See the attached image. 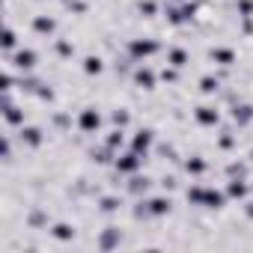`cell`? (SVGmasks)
<instances>
[{
	"mask_svg": "<svg viewBox=\"0 0 253 253\" xmlns=\"http://www.w3.org/2000/svg\"><path fill=\"white\" fill-rule=\"evenodd\" d=\"M185 200H188V206L206 209V211H223L226 203H229L226 191L223 188H214V185H191L185 191Z\"/></svg>",
	"mask_w": 253,
	"mask_h": 253,
	"instance_id": "1",
	"label": "cell"
},
{
	"mask_svg": "<svg viewBox=\"0 0 253 253\" xmlns=\"http://www.w3.org/2000/svg\"><path fill=\"white\" fill-rule=\"evenodd\" d=\"M155 54H161V42L155 36H134V39L125 42V57L131 63H146Z\"/></svg>",
	"mask_w": 253,
	"mask_h": 253,
	"instance_id": "2",
	"label": "cell"
},
{
	"mask_svg": "<svg viewBox=\"0 0 253 253\" xmlns=\"http://www.w3.org/2000/svg\"><path fill=\"white\" fill-rule=\"evenodd\" d=\"M101 125H104V116H101V110H98L95 104L81 107L78 116H75V128H78L84 137H95V134L101 131Z\"/></svg>",
	"mask_w": 253,
	"mask_h": 253,
	"instance_id": "3",
	"label": "cell"
},
{
	"mask_svg": "<svg viewBox=\"0 0 253 253\" xmlns=\"http://www.w3.org/2000/svg\"><path fill=\"white\" fill-rule=\"evenodd\" d=\"M143 164H146L143 155H137L134 149H122V152L113 158V173H116V176H137V173L143 170Z\"/></svg>",
	"mask_w": 253,
	"mask_h": 253,
	"instance_id": "4",
	"label": "cell"
},
{
	"mask_svg": "<svg viewBox=\"0 0 253 253\" xmlns=\"http://www.w3.org/2000/svg\"><path fill=\"white\" fill-rule=\"evenodd\" d=\"M6 66H9L12 72H18V75H30V72H36V66H39V54H36L33 48H18L15 54L6 57Z\"/></svg>",
	"mask_w": 253,
	"mask_h": 253,
	"instance_id": "5",
	"label": "cell"
},
{
	"mask_svg": "<svg viewBox=\"0 0 253 253\" xmlns=\"http://www.w3.org/2000/svg\"><path fill=\"white\" fill-rule=\"evenodd\" d=\"M158 72L152 69V66H146V63H134V69H131V84L137 86V89H143V92H152L155 86H158Z\"/></svg>",
	"mask_w": 253,
	"mask_h": 253,
	"instance_id": "6",
	"label": "cell"
},
{
	"mask_svg": "<svg viewBox=\"0 0 253 253\" xmlns=\"http://www.w3.org/2000/svg\"><path fill=\"white\" fill-rule=\"evenodd\" d=\"M3 122L9 125V128H21V125H27V110L12 101V92H3Z\"/></svg>",
	"mask_w": 253,
	"mask_h": 253,
	"instance_id": "7",
	"label": "cell"
},
{
	"mask_svg": "<svg viewBox=\"0 0 253 253\" xmlns=\"http://www.w3.org/2000/svg\"><path fill=\"white\" fill-rule=\"evenodd\" d=\"M152 146H155V131L149 128V125H140V128L131 134V140H128V149H134V152L143 155V158H149Z\"/></svg>",
	"mask_w": 253,
	"mask_h": 253,
	"instance_id": "8",
	"label": "cell"
},
{
	"mask_svg": "<svg viewBox=\"0 0 253 253\" xmlns=\"http://www.w3.org/2000/svg\"><path fill=\"white\" fill-rule=\"evenodd\" d=\"M194 122H197V128H217L220 125V107L217 104H197L194 107Z\"/></svg>",
	"mask_w": 253,
	"mask_h": 253,
	"instance_id": "9",
	"label": "cell"
},
{
	"mask_svg": "<svg viewBox=\"0 0 253 253\" xmlns=\"http://www.w3.org/2000/svg\"><path fill=\"white\" fill-rule=\"evenodd\" d=\"M30 30H33L36 36H42V39H51V36L60 30V21H57L51 12H39V15L30 18Z\"/></svg>",
	"mask_w": 253,
	"mask_h": 253,
	"instance_id": "10",
	"label": "cell"
},
{
	"mask_svg": "<svg viewBox=\"0 0 253 253\" xmlns=\"http://www.w3.org/2000/svg\"><path fill=\"white\" fill-rule=\"evenodd\" d=\"M229 122L235 125V128H247V125L253 122V104L250 101H229Z\"/></svg>",
	"mask_w": 253,
	"mask_h": 253,
	"instance_id": "11",
	"label": "cell"
},
{
	"mask_svg": "<svg viewBox=\"0 0 253 253\" xmlns=\"http://www.w3.org/2000/svg\"><path fill=\"white\" fill-rule=\"evenodd\" d=\"M18 140H21V146L36 152V149L45 146V131L39 128V125H21V128H18Z\"/></svg>",
	"mask_w": 253,
	"mask_h": 253,
	"instance_id": "12",
	"label": "cell"
},
{
	"mask_svg": "<svg viewBox=\"0 0 253 253\" xmlns=\"http://www.w3.org/2000/svg\"><path fill=\"white\" fill-rule=\"evenodd\" d=\"M209 60L220 69H232L238 63V54H235L232 45H214V48H209Z\"/></svg>",
	"mask_w": 253,
	"mask_h": 253,
	"instance_id": "13",
	"label": "cell"
},
{
	"mask_svg": "<svg viewBox=\"0 0 253 253\" xmlns=\"http://www.w3.org/2000/svg\"><path fill=\"white\" fill-rule=\"evenodd\" d=\"M119 244H122V226H113V223L104 226V229L98 232V238H95V247L104 250V253H107V250H116Z\"/></svg>",
	"mask_w": 253,
	"mask_h": 253,
	"instance_id": "14",
	"label": "cell"
},
{
	"mask_svg": "<svg viewBox=\"0 0 253 253\" xmlns=\"http://www.w3.org/2000/svg\"><path fill=\"white\" fill-rule=\"evenodd\" d=\"M223 191H226V197H229V200L244 203V200L250 197V182H247V179H241V176H232V179H226Z\"/></svg>",
	"mask_w": 253,
	"mask_h": 253,
	"instance_id": "15",
	"label": "cell"
},
{
	"mask_svg": "<svg viewBox=\"0 0 253 253\" xmlns=\"http://www.w3.org/2000/svg\"><path fill=\"white\" fill-rule=\"evenodd\" d=\"M48 232H51L54 241H60V244H72L75 235H78V226L69 223V220H54V223L48 226Z\"/></svg>",
	"mask_w": 253,
	"mask_h": 253,
	"instance_id": "16",
	"label": "cell"
},
{
	"mask_svg": "<svg viewBox=\"0 0 253 253\" xmlns=\"http://www.w3.org/2000/svg\"><path fill=\"white\" fill-rule=\"evenodd\" d=\"M155 182H152V176H143V173H137V176H128V185H125V191H128L134 200H140V197H146L149 194V188H152Z\"/></svg>",
	"mask_w": 253,
	"mask_h": 253,
	"instance_id": "17",
	"label": "cell"
},
{
	"mask_svg": "<svg viewBox=\"0 0 253 253\" xmlns=\"http://www.w3.org/2000/svg\"><path fill=\"white\" fill-rule=\"evenodd\" d=\"M164 60H167L170 66H176V69H182V72H185V69L191 66V51H188L185 45H170V48H167V54H164Z\"/></svg>",
	"mask_w": 253,
	"mask_h": 253,
	"instance_id": "18",
	"label": "cell"
},
{
	"mask_svg": "<svg viewBox=\"0 0 253 253\" xmlns=\"http://www.w3.org/2000/svg\"><path fill=\"white\" fill-rule=\"evenodd\" d=\"M182 170H185L188 176L200 179V176L209 173V161H206L203 155H185V158H182Z\"/></svg>",
	"mask_w": 253,
	"mask_h": 253,
	"instance_id": "19",
	"label": "cell"
},
{
	"mask_svg": "<svg viewBox=\"0 0 253 253\" xmlns=\"http://www.w3.org/2000/svg\"><path fill=\"white\" fill-rule=\"evenodd\" d=\"M24 223H27V229H48V226H51V217H48V206H33Z\"/></svg>",
	"mask_w": 253,
	"mask_h": 253,
	"instance_id": "20",
	"label": "cell"
},
{
	"mask_svg": "<svg viewBox=\"0 0 253 253\" xmlns=\"http://www.w3.org/2000/svg\"><path fill=\"white\" fill-rule=\"evenodd\" d=\"M101 146H107L110 152H122L125 149V128H119V125H113V128L104 134V140H101Z\"/></svg>",
	"mask_w": 253,
	"mask_h": 253,
	"instance_id": "21",
	"label": "cell"
},
{
	"mask_svg": "<svg viewBox=\"0 0 253 253\" xmlns=\"http://www.w3.org/2000/svg\"><path fill=\"white\" fill-rule=\"evenodd\" d=\"M81 72H84L86 78H98V75L104 72V57H101V54H86V57L81 60Z\"/></svg>",
	"mask_w": 253,
	"mask_h": 253,
	"instance_id": "22",
	"label": "cell"
},
{
	"mask_svg": "<svg viewBox=\"0 0 253 253\" xmlns=\"http://www.w3.org/2000/svg\"><path fill=\"white\" fill-rule=\"evenodd\" d=\"M0 48H3L6 57L18 51V30L12 27V21H6V27H3V39H0Z\"/></svg>",
	"mask_w": 253,
	"mask_h": 253,
	"instance_id": "23",
	"label": "cell"
},
{
	"mask_svg": "<svg viewBox=\"0 0 253 253\" xmlns=\"http://www.w3.org/2000/svg\"><path fill=\"white\" fill-rule=\"evenodd\" d=\"M220 78L217 75H203L200 81H197V89H200V95H217L220 92Z\"/></svg>",
	"mask_w": 253,
	"mask_h": 253,
	"instance_id": "24",
	"label": "cell"
},
{
	"mask_svg": "<svg viewBox=\"0 0 253 253\" xmlns=\"http://www.w3.org/2000/svg\"><path fill=\"white\" fill-rule=\"evenodd\" d=\"M122 209V197L119 194H101L98 197V211L101 214H116Z\"/></svg>",
	"mask_w": 253,
	"mask_h": 253,
	"instance_id": "25",
	"label": "cell"
},
{
	"mask_svg": "<svg viewBox=\"0 0 253 253\" xmlns=\"http://www.w3.org/2000/svg\"><path fill=\"white\" fill-rule=\"evenodd\" d=\"M75 42H72V36H60V39H54V54L60 57V60H72L75 57Z\"/></svg>",
	"mask_w": 253,
	"mask_h": 253,
	"instance_id": "26",
	"label": "cell"
},
{
	"mask_svg": "<svg viewBox=\"0 0 253 253\" xmlns=\"http://www.w3.org/2000/svg\"><path fill=\"white\" fill-rule=\"evenodd\" d=\"M214 146H217L220 152H232V149L238 146V134H235L232 128H223V131L217 134V140H214Z\"/></svg>",
	"mask_w": 253,
	"mask_h": 253,
	"instance_id": "27",
	"label": "cell"
},
{
	"mask_svg": "<svg viewBox=\"0 0 253 253\" xmlns=\"http://www.w3.org/2000/svg\"><path fill=\"white\" fill-rule=\"evenodd\" d=\"M161 12V3L158 0H137V15L140 18H155Z\"/></svg>",
	"mask_w": 253,
	"mask_h": 253,
	"instance_id": "28",
	"label": "cell"
},
{
	"mask_svg": "<svg viewBox=\"0 0 253 253\" xmlns=\"http://www.w3.org/2000/svg\"><path fill=\"white\" fill-rule=\"evenodd\" d=\"M110 125L128 128V125H131V110H125V107H113V110H110Z\"/></svg>",
	"mask_w": 253,
	"mask_h": 253,
	"instance_id": "29",
	"label": "cell"
},
{
	"mask_svg": "<svg viewBox=\"0 0 253 253\" xmlns=\"http://www.w3.org/2000/svg\"><path fill=\"white\" fill-rule=\"evenodd\" d=\"M158 78H161L164 84H179V81H182V69H176V66H170V63H167V66L158 72Z\"/></svg>",
	"mask_w": 253,
	"mask_h": 253,
	"instance_id": "30",
	"label": "cell"
},
{
	"mask_svg": "<svg viewBox=\"0 0 253 253\" xmlns=\"http://www.w3.org/2000/svg\"><path fill=\"white\" fill-rule=\"evenodd\" d=\"M232 176L247 179V161H229L226 164V179H232Z\"/></svg>",
	"mask_w": 253,
	"mask_h": 253,
	"instance_id": "31",
	"label": "cell"
},
{
	"mask_svg": "<svg viewBox=\"0 0 253 253\" xmlns=\"http://www.w3.org/2000/svg\"><path fill=\"white\" fill-rule=\"evenodd\" d=\"M36 98H39V101H48V104H51V101H57V92H54V86H51V84L45 81V84H42V86L36 89Z\"/></svg>",
	"mask_w": 253,
	"mask_h": 253,
	"instance_id": "32",
	"label": "cell"
},
{
	"mask_svg": "<svg viewBox=\"0 0 253 253\" xmlns=\"http://www.w3.org/2000/svg\"><path fill=\"white\" fill-rule=\"evenodd\" d=\"M238 18H253V0H235Z\"/></svg>",
	"mask_w": 253,
	"mask_h": 253,
	"instance_id": "33",
	"label": "cell"
},
{
	"mask_svg": "<svg viewBox=\"0 0 253 253\" xmlns=\"http://www.w3.org/2000/svg\"><path fill=\"white\" fill-rule=\"evenodd\" d=\"M241 24H238V33L244 36V39H253V18H238Z\"/></svg>",
	"mask_w": 253,
	"mask_h": 253,
	"instance_id": "34",
	"label": "cell"
},
{
	"mask_svg": "<svg viewBox=\"0 0 253 253\" xmlns=\"http://www.w3.org/2000/svg\"><path fill=\"white\" fill-rule=\"evenodd\" d=\"M60 3H66V0H60Z\"/></svg>",
	"mask_w": 253,
	"mask_h": 253,
	"instance_id": "35",
	"label": "cell"
}]
</instances>
